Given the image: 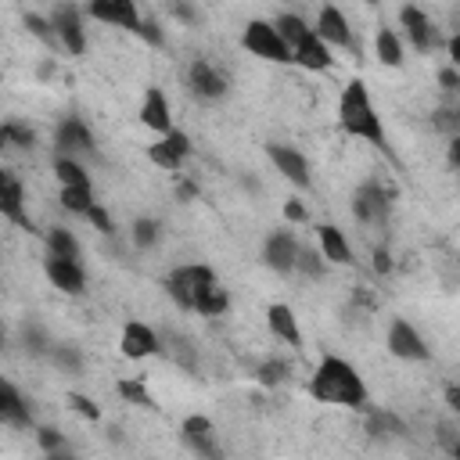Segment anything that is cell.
<instances>
[{
	"label": "cell",
	"instance_id": "cell-1",
	"mask_svg": "<svg viewBox=\"0 0 460 460\" xmlns=\"http://www.w3.org/2000/svg\"><path fill=\"white\" fill-rule=\"evenodd\" d=\"M309 395L327 406H345V410H367V385L359 370L334 352H323L313 377H309Z\"/></svg>",
	"mask_w": 460,
	"mask_h": 460
},
{
	"label": "cell",
	"instance_id": "cell-2",
	"mask_svg": "<svg viewBox=\"0 0 460 460\" xmlns=\"http://www.w3.org/2000/svg\"><path fill=\"white\" fill-rule=\"evenodd\" d=\"M338 126L345 137H356V140H367L374 147H388V137H385V126H381V115L374 108V97L367 90L363 79H349L338 93Z\"/></svg>",
	"mask_w": 460,
	"mask_h": 460
},
{
	"label": "cell",
	"instance_id": "cell-3",
	"mask_svg": "<svg viewBox=\"0 0 460 460\" xmlns=\"http://www.w3.org/2000/svg\"><path fill=\"white\" fill-rule=\"evenodd\" d=\"M241 47L259 58V61H270V65H295V50L291 43L280 36V29L266 18H252L241 32Z\"/></svg>",
	"mask_w": 460,
	"mask_h": 460
},
{
	"label": "cell",
	"instance_id": "cell-4",
	"mask_svg": "<svg viewBox=\"0 0 460 460\" xmlns=\"http://www.w3.org/2000/svg\"><path fill=\"white\" fill-rule=\"evenodd\" d=\"M50 22L58 29V40H61V50L72 54V58H83L86 54V18H83V7L72 4V0H58L50 7Z\"/></svg>",
	"mask_w": 460,
	"mask_h": 460
},
{
	"label": "cell",
	"instance_id": "cell-5",
	"mask_svg": "<svg viewBox=\"0 0 460 460\" xmlns=\"http://www.w3.org/2000/svg\"><path fill=\"white\" fill-rule=\"evenodd\" d=\"M216 277V270L212 266H205V262H180V266H172L169 273H165V295L180 305V309H187V313H194V291L205 284V280H212Z\"/></svg>",
	"mask_w": 460,
	"mask_h": 460
},
{
	"label": "cell",
	"instance_id": "cell-6",
	"mask_svg": "<svg viewBox=\"0 0 460 460\" xmlns=\"http://www.w3.org/2000/svg\"><path fill=\"white\" fill-rule=\"evenodd\" d=\"M385 345H388V352H392L395 359H402V363H428V359H431V345H428L424 334H420L410 320H402V316H395V320L388 323Z\"/></svg>",
	"mask_w": 460,
	"mask_h": 460
},
{
	"label": "cell",
	"instance_id": "cell-7",
	"mask_svg": "<svg viewBox=\"0 0 460 460\" xmlns=\"http://www.w3.org/2000/svg\"><path fill=\"white\" fill-rule=\"evenodd\" d=\"M388 212H392V194L377 180H363L352 190V216H356V223H363V226H385L388 223Z\"/></svg>",
	"mask_w": 460,
	"mask_h": 460
},
{
	"label": "cell",
	"instance_id": "cell-8",
	"mask_svg": "<svg viewBox=\"0 0 460 460\" xmlns=\"http://www.w3.org/2000/svg\"><path fill=\"white\" fill-rule=\"evenodd\" d=\"M119 352L126 359H133V363L137 359H151V356L165 352V338L144 320H126L122 331H119Z\"/></svg>",
	"mask_w": 460,
	"mask_h": 460
},
{
	"label": "cell",
	"instance_id": "cell-9",
	"mask_svg": "<svg viewBox=\"0 0 460 460\" xmlns=\"http://www.w3.org/2000/svg\"><path fill=\"white\" fill-rule=\"evenodd\" d=\"M399 25H402L406 43H410L417 54H431V50L442 47L438 25H435L431 14H424L417 4H402V7H399Z\"/></svg>",
	"mask_w": 460,
	"mask_h": 460
},
{
	"label": "cell",
	"instance_id": "cell-10",
	"mask_svg": "<svg viewBox=\"0 0 460 460\" xmlns=\"http://www.w3.org/2000/svg\"><path fill=\"white\" fill-rule=\"evenodd\" d=\"M190 155H194V144H190V137H187L180 126H172V129L162 133L155 144H147V162L158 165L162 172H180Z\"/></svg>",
	"mask_w": 460,
	"mask_h": 460
},
{
	"label": "cell",
	"instance_id": "cell-11",
	"mask_svg": "<svg viewBox=\"0 0 460 460\" xmlns=\"http://www.w3.org/2000/svg\"><path fill=\"white\" fill-rule=\"evenodd\" d=\"M266 158H270V165H273L291 187H298V190H309V187H313L309 162H305V155H302L298 147L280 144V140H270V144H266Z\"/></svg>",
	"mask_w": 460,
	"mask_h": 460
},
{
	"label": "cell",
	"instance_id": "cell-12",
	"mask_svg": "<svg viewBox=\"0 0 460 460\" xmlns=\"http://www.w3.org/2000/svg\"><path fill=\"white\" fill-rule=\"evenodd\" d=\"M313 29H316V32H320V40H327L334 50H349V54H359V43H356L352 22L345 18V11H341V7H334V4H323V7L316 11V22H313Z\"/></svg>",
	"mask_w": 460,
	"mask_h": 460
},
{
	"label": "cell",
	"instance_id": "cell-13",
	"mask_svg": "<svg viewBox=\"0 0 460 460\" xmlns=\"http://www.w3.org/2000/svg\"><path fill=\"white\" fill-rule=\"evenodd\" d=\"M86 18L101 22V25H111V29H126L137 36L140 29V7L137 0H86Z\"/></svg>",
	"mask_w": 460,
	"mask_h": 460
},
{
	"label": "cell",
	"instance_id": "cell-14",
	"mask_svg": "<svg viewBox=\"0 0 460 460\" xmlns=\"http://www.w3.org/2000/svg\"><path fill=\"white\" fill-rule=\"evenodd\" d=\"M187 86L198 101H223L230 93V79L205 58H194L187 68Z\"/></svg>",
	"mask_w": 460,
	"mask_h": 460
},
{
	"label": "cell",
	"instance_id": "cell-15",
	"mask_svg": "<svg viewBox=\"0 0 460 460\" xmlns=\"http://www.w3.org/2000/svg\"><path fill=\"white\" fill-rule=\"evenodd\" d=\"M0 216L18 230L36 234V223L25 212V187H22V180L14 172H0Z\"/></svg>",
	"mask_w": 460,
	"mask_h": 460
},
{
	"label": "cell",
	"instance_id": "cell-16",
	"mask_svg": "<svg viewBox=\"0 0 460 460\" xmlns=\"http://www.w3.org/2000/svg\"><path fill=\"white\" fill-rule=\"evenodd\" d=\"M54 147H58L61 155L83 158V155H93V151H97V137H93V129H90L79 115H65V119L58 122V129H54Z\"/></svg>",
	"mask_w": 460,
	"mask_h": 460
},
{
	"label": "cell",
	"instance_id": "cell-17",
	"mask_svg": "<svg viewBox=\"0 0 460 460\" xmlns=\"http://www.w3.org/2000/svg\"><path fill=\"white\" fill-rule=\"evenodd\" d=\"M180 435H183V442H187L190 453H198V456H205V460H219V456H223V449H219V442H216V424H212V417H205V413H187L183 424H180Z\"/></svg>",
	"mask_w": 460,
	"mask_h": 460
},
{
	"label": "cell",
	"instance_id": "cell-18",
	"mask_svg": "<svg viewBox=\"0 0 460 460\" xmlns=\"http://www.w3.org/2000/svg\"><path fill=\"white\" fill-rule=\"evenodd\" d=\"M298 241H295V234L291 230H273V234H266V241H262V262L273 270V273H280V277H288V273H295V266H298Z\"/></svg>",
	"mask_w": 460,
	"mask_h": 460
},
{
	"label": "cell",
	"instance_id": "cell-19",
	"mask_svg": "<svg viewBox=\"0 0 460 460\" xmlns=\"http://www.w3.org/2000/svg\"><path fill=\"white\" fill-rule=\"evenodd\" d=\"M43 273L47 280L61 291V295H83L86 291V270L79 259H68V255H50L43 259Z\"/></svg>",
	"mask_w": 460,
	"mask_h": 460
},
{
	"label": "cell",
	"instance_id": "cell-20",
	"mask_svg": "<svg viewBox=\"0 0 460 460\" xmlns=\"http://www.w3.org/2000/svg\"><path fill=\"white\" fill-rule=\"evenodd\" d=\"M334 47L327 40H320L316 29H309L298 43H295V65L305 68V72H331L334 68Z\"/></svg>",
	"mask_w": 460,
	"mask_h": 460
},
{
	"label": "cell",
	"instance_id": "cell-21",
	"mask_svg": "<svg viewBox=\"0 0 460 460\" xmlns=\"http://www.w3.org/2000/svg\"><path fill=\"white\" fill-rule=\"evenodd\" d=\"M140 126L151 129V133H169L172 129V108H169V97L162 86H147L144 97H140V111H137Z\"/></svg>",
	"mask_w": 460,
	"mask_h": 460
},
{
	"label": "cell",
	"instance_id": "cell-22",
	"mask_svg": "<svg viewBox=\"0 0 460 460\" xmlns=\"http://www.w3.org/2000/svg\"><path fill=\"white\" fill-rule=\"evenodd\" d=\"M0 424L7 428H18V431H32L36 428V413L29 406V399L11 385V381H0Z\"/></svg>",
	"mask_w": 460,
	"mask_h": 460
},
{
	"label": "cell",
	"instance_id": "cell-23",
	"mask_svg": "<svg viewBox=\"0 0 460 460\" xmlns=\"http://www.w3.org/2000/svg\"><path fill=\"white\" fill-rule=\"evenodd\" d=\"M316 248L323 252V259H327L331 266H352V262H356L352 241H349L345 230L334 226V223H316Z\"/></svg>",
	"mask_w": 460,
	"mask_h": 460
},
{
	"label": "cell",
	"instance_id": "cell-24",
	"mask_svg": "<svg viewBox=\"0 0 460 460\" xmlns=\"http://www.w3.org/2000/svg\"><path fill=\"white\" fill-rule=\"evenodd\" d=\"M266 327L277 341H284L288 349H302V327H298V316L288 302H273L266 309Z\"/></svg>",
	"mask_w": 460,
	"mask_h": 460
},
{
	"label": "cell",
	"instance_id": "cell-25",
	"mask_svg": "<svg viewBox=\"0 0 460 460\" xmlns=\"http://www.w3.org/2000/svg\"><path fill=\"white\" fill-rule=\"evenodd\" d=\"M226 309H230V291L219 284V277L205 280L194 291V313H201V316H223Z\"/></svg>",
	"mask_w": 460,
	"mask_h": 460
},
{
	"label": "cell",
	"instance_id": "cell-26",
	"mask_svg": "<svg viewBox=\"0 0 460 460\" xmlns=\"http://www.w3.org/2000/svg\"><path fill=\"white\" fill-rule=\"evenodd\" d=\"M374 58H377L385 68H402V61H406V54H402V36H399L395 29L381 25L377 36H374Z\"/></svg>",
	"mask_w": 460,
	"mask_h": 460
},
{
	"label": "cell",
	"instance_id": "cell-27",
	"mask_svg": "<svg viewBox=\"0 0 460 460\" xmlns=\"http://www.w3.org/2000/svg\"><path fill=\"white\" fill-rule=\"evenodd\" d=\"M54 176H58V183L61 187H93V180H90V172H86V165L75 158V155H54Z\"/></svg>",
	"mask_w": 460,
	"mask_h": 460
},
{
	"label": "cell",
	"instance_id": "cell-28",
	"mask_svg": "<svg viewBox=\"0 0 460 460\" xmlns=\"http://www.w3.org/2000/svg\"><path fill=\"white\" fill-rule=\"evenodd\" d=\"M0 144H4L7 151H32V147H36V129H32L29 122H22V119H4V126H0Z\"/></svg>",
	"mask_w": 460,
	"mask_h": 460
},
{
	"label": "cell",
	"instance_id": "cell-29",
	"mask_svg": "<svg viewBox=\"0 0 460 460\" xmlns=\"http://www.w3.org/2000/svg\"><path fill=\"white\" fill-rule=\"evenodd\" d=\"M32 431H36V446H40V453H43L47 460H65V456H72V442H68L58 428H50V424H36Z\"/></svg>",
	"mask_w": 460,
	"mask_h": 460
},
{
	"label": "cell",
	"instance_id": "cell-30",
	"mask_svg": "<svg viewBox=\"0 0 460 460\" xmlns=\"http://www.w3.org/2000/svg\"><path fill=\"white\" fill-rule=\"evenodd\" d=\"M158 237H162V223L155 216H137L129 223V241H133L137 252H151L158 244Z\"/></svg>",
	"mask_w": 460,
	"mask_h": 460
},
{
	"label": "cell",
	"instance_id": "cell-31",
	"mask_svg": "<svg viewBox=\"0 0 460 460\" xmlns=\"http://www.w3.org/2000/svg\"><path fill=\"white\" fill-rule=\"evenodd\" d=\"M43 248L50 252V255H68V259H79V241H75V234L68 230V226H47L43 230Z\"/></svg>",
	"mask_w": 460,
	"mask_h": 460
},
{
	"label": "cell",
	"instance_id": "cell-32",
	"mask_svg": "<svg viewBox=\"0 0 460 460\" xmlns=\"http://www.w3.org/2000/svg\"><path fill=\"white\" fill-rule=\"evenodd\" d=\"M115 392H119L122 402H129V406H144V410H155V406H158L155 395H151V388H147L140 377H119V381H115Z\"/></svg>",
	"mask_w": 460,
	"mask_h": 460
},
{
	"label": "cell",
	"instance_id": "cell-33",
	"mask_svg": "<svg viewBox=\"0 0 460 460\" xmlns=\"http://www.w3.org/2000/svg\"><path fill=\"white\" fill-rule=\"evenodd\" d=\"M58 201H61V208L72 212V216H86V212L97 205L93 187H61V190H58Z\"/></svg>",
	"mask_w": 460,
	"mask_h": 460
},
{
	"label": "cell",
	"instance_id": "cell-34",
	"mask_svg": "<svg viewBox=\"0 0 460 460\" xmlns=\"http://www.w3.org/2000/svg\"><path fill=\"white\" fill-rule=\"evenodd\" d=\"M25 29H29V36H32V40H40L43 47H50V50H58V47H61V40H58V29H54L50 14H36V11H29V14H25Z\"/></svg>",
	"mask_w": 460,
	"mask_h": 460
},
{
	"label": "cell",
	"instance_id": "cell-35",
	"mask_svg": "<svg viewBox=\"0 0 460 460\" xmlns=\"http://www.w3.org/2000/svg\"><path fill=\"white\" fill-rule=\"evenodd\" d=\"M273 25H277V29H280V36L291 43V50H295V43L313 29V25H309L302 14H295V11H280V14L273 18Z\"/></svg>",
	"mask_w": 460,
	"mask_h": 460
},
{
	"label": "cell",
	"instance_id": "cell-36",
	"mask_svg": "<svg viewBox=\"0 0 460 460\" xmlns=\"http://www.w3.org/2000/svg\"><path fill=\"white\" fill-rule=\"evenodd\" d=\"M22 345H25V352H32V356H50V349H54V341L47 338V331H43L36 320H25V323H22Z\"/></svg>",
	"mask_w": 460,
	"mask_h": 460
},
{
	"label": "cell",
	"instance_id": "cell-37",
	"mask_svg": "<svg viewBox=\"0 0 460 460\" xmlns=\"http://www.w3.org/2000/svg\"><path fill=\"white\" fill-rule=\"evenodd\" d=\"M327 259H323V252L320 248H298V266H295V273H302V277H309V280H320L323 273H327Z\"/></svg>",
	"mask_w": 460,
	"mask_h": 460
},
{
	"label": "cell",
	"instance_id": "cell-38",
	"mask_svg": "<svg viewBox=\"0 0 460 460\" xmlns=\"http://www.w3.org/2000/svg\"><path fill=\"white\" fill-rule=\"evenodd\" d=\"M165 349L172 352V363H180L183 370H198V349L183 334H169L165 338Z\"/></svg>",
	"mask_w": 460,
	"mask_h": 460
},
{
	"label": "cell",
	"instance_id": "cell-39",
	"mask_svg": "<svg viewBox=\"0 0 460 460\" xmlns=\"http://www.w3.org/2000/svg\"><path fill=\"white\" fill-rule=\"evenodd\" d=\"M255 377H259V385H266V388H277L280 381H288V359H280V356H270V359H262V363L255 367Z\"/></svg>",
	"mask_w": 460,
	"mask_h": 460
},
{
	"label": "cell",
	"instance_id": "cell-40",
	"mask_svg": "<svg viewBox=\"0 0 460 460\" xmlns=\"http://www.w3.org/2000/svg\"><path fill=\"white\" fill-rule=\"evenodd\" d=\"M50 359H54L65 374H79V370H83V352H79L75 345H54V349H50Z\"/></svg>",
	"mask_w": 460,
	"mask_h": 460
},
{
	"label": "cell",
	"instance_id": "cell-41",
	"mask_svg": "<svg viewBox=\"0 0 460 460\" xmlns=\"http://www.w3.org/2000/svg\"><path fill=\"white\" fill-rule=\"evenodd\" d=\"M68 410L72 413H79L83 420H90V424H97L101 420V406L90 399V395H83V392H68Z\"/></svg>",
	"mask_w": 460,
	"mask_h": 460
},
{
	"label": "cell",
	"instance_id": "cell-42",
	"mask_svg": "<svg viewBox=\"0 0 460 460\" xmlns=\"http://www.w3.org/2000/svg\"><path fill=\"white\" fill-rule=\"evenodd\" d=\"M137 36H140L144 43H151V47H165V32H162L158 18H151V14H144V18H140V29H137Z\"/></svg>",
	"mask_w": 460,
	"mask_h": 460
},
{
	"label": "cell",
	"instance_id": "cell-43",
	"mask_svg": "<svg viewBox=\"0 0 460 460\" xmlns=\"http://www.w3.org/2000/svg\"><path fill=\"white\" fill-rule=\"evenodd\" d=\"M169 14H172L176 22H183V25H198V22H201V11H198L190 0H169Z\"/></svg>",
	"mask_w": 460,
	"mask_h": 460
},
{
	"label": "cell",
	"instance_id": "cell-44",
	"mask_svg": "<svg viewBox=\"0 0 460 460\" xmlns=\"http://www.w3.org/2000/svg\"><path fill=\"white\" fill-rule=\"evenodd\" d=\"M83 219H86V223H90V226H93L97 234H104V237H108V234L115 230V226H111V216H108V208H104L101 201H97V205H93V208H90V212H86Z\"/></svg>",
	"mask_w": 460,
	"mask_h": 460
},
{
	"label": "cell",
	"instance_id": "cell-45",
	"mask_svg": "<svg viewBox=\"0 0 460 460\" xmlns=\"http://www.w3.org/2000/svg\"><path fill=\"white\" fill-rule=\"evenodd\" d=\"M435 126H438V129H446V133H460V97H456V104H453V108L438 111Z\"/></svg>",
	"mask_w": 460,
	"mask_h": 460
},
{
	"label": "cell",
	"instance_id": "cell-46",
	"mask_svg": "<svg viewBox=\"0 0 460 460\" xmlns=\"http://www.w3.org/2000/svg\"><path fill=\"white\" fill-rule=\"evenodd\" d=\"M438 83H442V90H449V93L460 97V68H456V65H446V68L438 72Z\"/></svg>",
	"mask_w": 460,
	"mask_h": 460
},
{
	"label": "cell",
	"instance_id": "cell-47",
	"mask_svg": "<svg viewBox=\"0 0 460 460\" xmlns=\"http://www.w3.org/2000/svg\"><path fill=\"white\" fill-rule=\"evenodd\" d=\"M370 262H374V270H377V273H392V255H388V248H385V244L370 248Z\"/></svg>",
	"mask_w": 460,
	"mask_h": 460
},
{
	"label": "cell",
	"instance_id": "cell-48",
	"mask_svg": "<svg viewBox=\"0 0 460 460\" xmlns=\"http://www.w3.org/2000/svg\"><path fill=\"white\" fill-rule=\"evenodd\" d=\"M446 165L453 172H460V133H449V144H446Z\"/></svg>",
	"mask_w": 460,
	"mask_h": 460
},
{
	"label": "cell",
	"instance_id": "cell-49",
	"mask_svg": "<svg viewBox=\"0 0 460 460\" xmlns=\"http://www.w3.org/2000/svg\"><path fill=\"white\" fill-rule=\"evenodd\" d=\"M284 219H288V223H305V219H309V212H305V205H302V201H295V198H291V201H284Z\"/></svg>",
	"mask_w": 460,
	"mask_h": 460
},
{
	"label": "cell",
	"instance_id": "cell-50",
	"mask_svg": "<svg viewBox=\"0 0 460 460\" xmlns=\"http://www.w3.org/2000/svg\"><path fill=\"white\" fill-rule=\"evenodd\" d=\"M446 54H449V65H456V68H460V29L446 40Z\"/></svg>",
	"mask_w": 460,
	"mask_h": 460
},
{
	"label": "cell",
	"instance_id": "cell-51",
	"mask_svg": "<svg viewBox=\"0 0 460 460\" xmlns=\"http://www.w3.org/2000/svg\"><path fill=\"white\" fill-rule=\"evenodd\" d=\"M446 402H449V410L460 417V381H456V385H446Z\"/></svg>",
	"mask_w": 460,
	"mask_h": 460
},
{
	"label": "cell",
	"instance_id": "cell-52",
	"mask_svg": "<svg viewBox=\"0 0 460 460\" xmlns=\"http://www.w3.org/2000/svg\"><path fill=\"white\" fill-rule=\"evenodd\" d=\"M363 4H381V0H363Z\"/></svg>",
	"mask_w": 460,
	"mask_h": 460
}]
</instances>
